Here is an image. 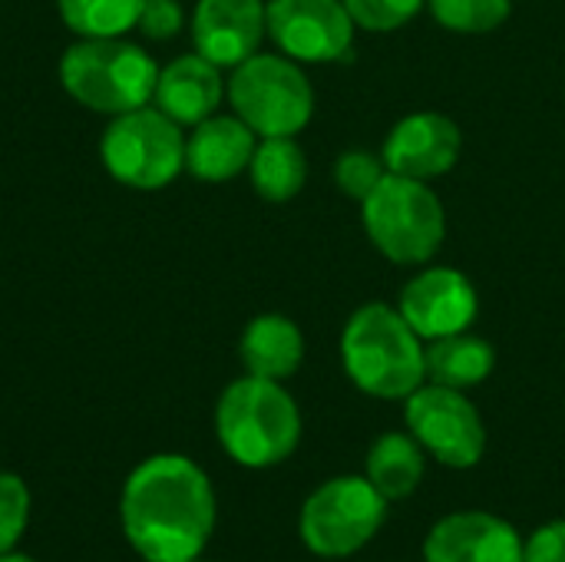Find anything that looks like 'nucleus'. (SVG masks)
Here are the masks:
<instances>
[{"instance_id": "1", "label": "nucleus", "mask_w": 565, "mask_h": 562, "mask_svg": "<svg viewBox=\"0 0 565 562\" xmlns=\"http://www.w3.org/2000/svg\"><path fill=\"white\" fill-rule=\"evenodd\" d=\"M215 513L209 474L182 454H156L132 467L119 497L122 537L146 562L199 560Z\"/></svg>"}, {"instance_id": "2", "label": "nucleus", "mask_w": 565, "mask_h": 562, "mask_svg": "<svg viewBox=\"0 0 565 562\" xmlns=\"http://www.w3.org/2000/svg\"><path fill=\"white\" fill-rule=\"evenodd\" d=\"M215 434L235 464L268 470L298 450L301 411L281 381L245 374L222 391L215 404Z\"/></svg>"}, {"instance_id": "3", "label": "nucleus", "mask_w": 565, "mask_h": 562, "mask_svg": "<svg viewBox=\"0 0 565 562\" xmlns=\"http://www.w3.org/2000/svg\"><path fill=\"white\" fill-rule=\"evenodd\" d=\"M341 361L348 378L371 397L407 401L427 384L424 338L404 321L397 308L364 305L341 335Z\"/></svg>"}, {"instance_id": "4", "label": "nucleus", "mask_w": 565, "mask_h": 562, "mask_svg": "<svg viewBox=\"0 0 565 562\" xmlns=\"http://www.w3.org/2000/svg\"><path fill=\"white\" fill-rule=\"evenodd\" d=\"M159 63L126 36H76L60 56V83L70 99L99 116L142 109L156 96Z\"/></svg>"}, {"instance_id": "5", "label": "nucleus", "mask_w": 565, "mask_h": 562, "mask_svg": "<svg viewBox=\"0 0 565 562\" xmlns=\"http://www.w3.org/2000/svg\"><path fill=\"white\" fill-rule=\"evenodd\" d=\"M361 205L367 238L397 265H420L434 258L447 235L444 205L420 179L387 172Z\"/></svg>"}, {"instance_id": "6", "label": "nucleus", "mask_w": 565, "mask_h": 562, "mask_svg": "<svg viewBox=\"0 0 565 562\" xmlns=\"http://www.w3.org/2000/svg\"><path fill=\"white\" fill-rule=\"evenodd\" d=\"M235 116L255 136H295L311 123L315 93L298 60L285 53H255L232 70L225 89Z\"/></svg>"}, {"instance_id": "7", "label": "nucleus", "mask_w": 565, "mask_h": 562, "mask_svg": "<svg viewBox=\"0 0 565 562\" xmlns=\"http://www.w3.org/2000/svg\"><path fill=\"white\" fill-rule=\"evenodd\" d=\"M99 159L119 185L156 192L185 169V136L175 119L149 103L109 119L99 139Z\"/></svg>"}, {"instance_id": "8", "label": "nucleus", "mask_w": 565, "mask_h": 562, "mask_svg": "<svg viewBox=\"0 0 565 562\" xmlns=\"http://www.w3.org/2000/svg\"><path fill=\"white\" fill-rule=\"evenodd\" d=\"M384 520L387 500L367 477H334L305 500L298 533L315 556L348 560L381 533Z\"/></svg>"}, {"instance_id": "9", "label": "nucleus", "mask_w": 565, "mask_h": 562, "mask_svg": "<svg viewBox=\"0 0 565 562\" xmlns=\"http://www.w3.org/2000/svg\"><path fill=\"white\" fill-rule=\"evenodd\" d=\"M407 431L437 464L454 470H470L487 454L483 417L457 388H417L407 397Z\"/></svg>"}, {"instance_id": "10", "label": "nucleus", "mask_w": 565, "mask_h": 562, "mask_svg": "<svg viewBox=\"0 0 565 562\" xmlns=\"http://www.w3.org/2000/svg\"><path fill=\"white\" fill-rule=\"evenodd\" d=\"M268 36L298 63H331L351 53L354 20L344 0H268Z\"/></svg>"}, {"instance_id": "11", "label": "nucleus", "mask_w": 565, "mask_h": 562, "mask_svg": "<svg viewBox=\"0 0 565 562\" xmlns=\"http://www.w3.org/2000/svg\"><path fill=\"white\" fill-rule=\"evenodd\" d=\"M397 311L424 341H437L473 325L477 291L457 268H424L404 285Z\"/></svg>"}, {"instance_id": "12", "label": "nucleus", "mask_w": 565, "mask_h": 562, "mask_svg": "<svg viewBox=\"0 0 565 562\" xmlns=\"http://www.w3.org/2000/svg\"><path fill=\"white\" fill-rule=\"evenodd\" d=\"M268 33V3L265 0H199L192 13V43L195 53L215 66L235 70L258 53L262 36Z\"/></svg>"}, {"instance_id": "13", "label": "nucleus", "mask_w": 565, "mask_h": 562, "mask_svg": "<svg viewBox=\"0 0 565 562\" xmlns=\"http://www.w3.org/2000/svg\"><path fill=\"white\" fill-rule=\"evenodd\" d=\"M424 562H523V540L497 513L460 510L430 527Z\"/></svg>"}, {"instance_id": "14", "label": "nucleus", "mask_w": 565, "mask_h": 562, "mask_svg": "<svg viewBox=\"0 0 565 562\" xmlns=\"http://www.w3.org/2000/svg\"><path fill=\"white\" fill-rule=\"evenodd\" d=\"M460 146H463V136L450 116L414 113L391 129L381 159H384L387 172L427 182L457 166Z\"/></svg>"}, {"instance_id": "15", "label": "nucleus", "mask_w": 565, "mask_h": 562, "mask_svg": "<svg viewBox=\"0 0 565 562\" xmlns=\"http://www.w3.org/2000/svg\"><path fill=\"white\" fill-rule=\"evenodd\" d=\"M225 89L228 83L222 79V66L202 53H185L159 66L152 106H159L179 126H199L202 119L215 116Z\"/></svg>"}, {"instance_id": "16", "label": "nucleus", "mask_w": 565, "mask_h": 562, "mask_svg": "<svg viewBox=\"0 0 565 562\" xmlns=\"http://www.w3.org/2000/svg\"><path fill=\"white\" fill-rule=\"evenodd\" d=\"M258 136L238 116H209L185 136V169L202 182H228L248 169Z\"/></svg>"}, {"instance_id": "17", "label": "nucleus", "mask_w": 565, "mask_h": 562, "mask_svg": "<svg viewBox=\"0 0 565 562\" xmlns=\"http://www.w3.org/2000/svg\"><path fill=\"white\" fill-rule=\"evenodd\" d=\"M238 354L248 374L268 378V381H288L305 361V338L291 318L258 315L242 331Z\"/></svg>"}, {"instance_id": "18", "label": "nucleus", "mask_w": 565, "mask_h": 562, "mask_svg": "<svg viewBox=\"0 0 565 562\" xmlns=\"http://www.w3.org/2000/svg\"><path fill=\"white\" fill-rule=\"evenodd\" d=\"M367 480L371 487L387 500V503H401L407 497H414V490L424 480L427 470V450L417 444V437L407 431H394V434H381L371 450H367Z\"/></svg>"}, {"instance_id": "19", "label": "nucleus", "mask_w": 565, "mask_h": 562, "mask_svg": "<svg viewBox=\"0 0 565 562\" xmlns=\"http://www.w3.org/2000/svg\"><path fill=\"white\" fill-rule=\"evenodd\" d=\"M424 358H427V381L444 384V388H457V391L483 384L497 364L493 344L483 338H473L467 331L430 341L424 348Z\"/></svg>"}, {"instance_id": "20", "label": "nucleus", "mask_w": 565, "mask_h": 562, "mask_svg": "<svg viewBox=\"0 0 565 562\" xmlns=\"http://www.w3.org/2000/svg\"><path fill=\"white\" fill-rule=\"evenodd\" d=\"M252 185L268 202H288L301 192L308 179L305 149L291 136H265L248 162Z\"/></svg>"}, {"instance_id": "21", "label": "nucleus", "mask_w": 565, "mask_h": 562, "mask_svg": "<svg viewBox=\"0 0 565 562\" xmlns=\"http://www.w3.org/2000/svg\"><path fill=\"white\" fill-rule=\"evenodd\" d=\"M146 0H56L60 20L76 36H126Z\"/></svg>"}, {"instance_id": "22", "label": "nucleus", "mask_w": 565, "mask_h": 562, "mask_svg": "<svg viewBox=\"0 0 565 562\" xmlns=\"http://www.w3.org/2000/svg\"><path fill=\"white\" fill-rule=\"evenodd\" d=\"M434 20L454 33H490L510 17V0H427Z\"/></svg>"}, {"instance_id": "23", "label": "nucleus", "mask_w": 565, "mask_h": 562, "mask_svg": "<svg viewBox=\"0 0 565 562\" xmlns=\"http://www.w3.org/2000/svg\"><path fill=\"white\" fill-rule=\"evenodd\" d=\"M30 523V487L17 474H0V556L13 553Z\"/></svg>"}, {"instance_id": "24", "label": "nucleus", "mask_w": 565, "mask_h": 562, "mask_svg": "<svg viewBox=\"0 0 565 562\" xmlns=\"http://www.w3.org/2000/svg\"><path fill=\"white\" fill-rule=\"evenodd\" d=\"M427 0H344L354 26L374 30V33H387L404 26L407 20H414L420 13Z\"/></svg>"}, {"instance_id": "25", "label": "nucleus", "mask_w": 565, "mask_h": 562, "mask_svg": "<svg viewBox=\"0 0 565 562\" xmlns=\"http://www.w3.org/2000/svg\"><path fill=\"white\" fill-rule=\"evenodd\" d=\"M384 176H387L384 159L374 156V152H361V149L344 152V156L338 159V169H334L338 189H341L348 199H358V202H364V199L377 189V182H381Z\"/></svg>"}, {"instance_id": "26", "label": "nucleus", "mask_w": 565, "mask_h": 562, "mask_svg": "<svg viewBox=\"0 0 565 562\" xmlns=\"http://www.w3.org/2000/svg\"><path fill=\"white\" fill-rule=\"evenodd\" d=\"M185 23V13H182V3L179 0H146L142 13H139V30L146 40H172Z\"/></svg>"}, {"instance_id": "27", "label": "nucleus", "mask_w": 565, "mask_h": 562, "mask_svg": "<svg viewBox=\"0 0 565 562\" xmlns=\"http://www.w3.org/2000/svg\"><path fill=\"white\" fill-rule=\"evenodd\" d=\"M523 562H565V520H553L523 540Z\"/></svg>"}, {"instance_id": "28", "label": "nucleus", "mask_w": 565, "mask_h": 562, "mask_svg": "<svg viewBox=\"0 0 565 562\" xmlns=\"http://www.w3.org/2000/svg\"><path fill=\"white\" fill-rule=\"evenodd\" d=\"M0 562H36V560H33V556H23V553H17V550H13V553H3Z\"/></svg>"}, {"instance_id": "29", "label": "nucleus", "mask_w": 565, "mask_h": 562, "mask_svg": "<svg viewBox=\"0 0 565 562\" xmlns=\"http://www.w3.org/2000/svg\"><path fill=\"white\" fill-rule=\"evenodd\" d=\"M185 562H199V560H185Z\"/></svg>"}]
</instances>
